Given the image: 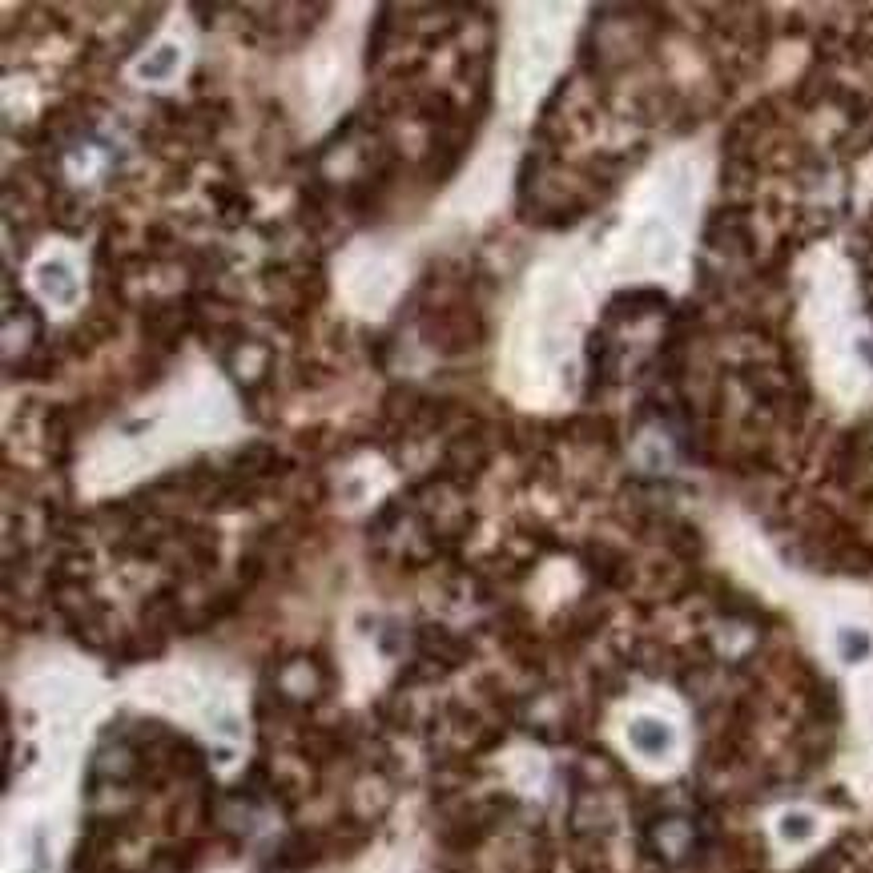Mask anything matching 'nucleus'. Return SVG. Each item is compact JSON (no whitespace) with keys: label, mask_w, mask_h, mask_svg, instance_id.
<instances>
[{"label":"nucleus","mask_w":873,"mask_h":873,"mask_svg":"<svg viewBox=\"0 0 873 873\" xmlns=\"http://www.w3.org/2000/svg\"><path fill=\"white\" fill-rule=\"evenodd\" d=\"M632 741L641 753H648V757H660V753L669 749V728H664L660 721H641L632 728Z\"/></svg>","instance_id":"f257e3e1"},{"label":"nucleus","mask_w":873,"mask_h":873,"mask_svg":"<svg viewBox=\"0 0 873 873\" xmlns=\"http://www.w3.org/2000/svg\"><path fill=\"white\" fill-rule=\"evenodd\" d=\"M781 830H785V837H809V830H813V821H809L805 813H789L785 821H781Z\"/></svg>","instance_id":"7ed1b4c3"},{"label":"nucleus","mask_w":873,"mask_h":873,"mask_svg":"<svg viewBox=\"0 0 873 873\" xmlns=\"http://www.w3.org/2000/svg\"><path fill=\"white\" fill-rule=\"evenodd\" d=\"M841 652H845V660H861V656L869 652V641L861 632H841Z\"/></svg>","instance_id":"f03ea898"}]
</instances>
